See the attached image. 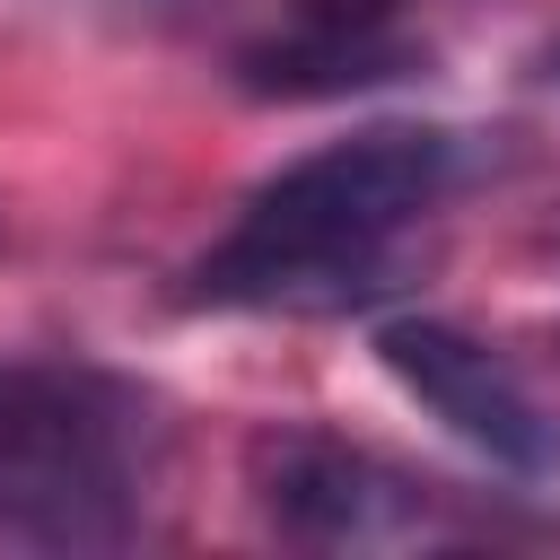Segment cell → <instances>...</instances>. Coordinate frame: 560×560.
Masks as SVG:
<instances>
[{
  "instance_id": "obj_1",
  "label": "cell",
  "mask_w": 560,
  "mask_h": 560,
  "mask_svg": "<svg viewBox=\"0 0 560 560\" xmlns=\"http://www.w3.org/2000/svg\"><path fill=\"white\" fill-rule=\"evenodd\" d=\"M464 140L429 122H368L262 175L228 236L192 262L201 306H289L324 315L385 289L402 236L455 192Z\"/></svg>"
},
{
  "instance_id": "obj_5",
  "label": "cell",
  "mask_w": 560,
  "mask_h": 560,
  "mask_svg": "<svg viewBox=\"0 0 560 560\" xmlns=\"http://www.w3.org/2000/svg\"><path fill=\"white\" fill-rule=\"evenodd\" d=\"M411 70V44H394L385 26H306L245 52V88L254 96H350V88H376Z\"/></svg>"
},
{
  "instance_id": "obj_3",
  "label": "cell",
  "mask_w": 560,
  "mask_h": 560,
  "mask_svg": "<svg viewBox=\"0 0 560 560\" xmlns=\"http://www.w3.org/2000/svg\"><path fill=\"white\" fill-rule=\"evenodd\" d=\"M245 481L254 508L306 551H446L490 534V516L446 481L324 429H262L245 446Z\"/></svg>"
},
{
  "instance_id": "obj_7",
  "label": "cell",
  "mask_w": 560,
  "mask_h": 560,
  "mask_svg": "<svg viewBox=\"0 0 560 560\" xmlns=\"http://www.w3.org/2000/svg\"><path fill=\"white\" fill-rule=\"evenodd\" d=\"M534 79H551V88H560V35H551V44L534 52Z\"/></svg>"
},
{
  "instance_id": "obj_6",
  "label": "cell",
  "mask_w": 560,
  "mask_h": 560,
  "mask_svg": "<svg viewBox=\"0 0 560 560\" xmlns=\"http://www.w3.org/2000/svg\"><path fill=\"white\" fill-rule=\"evenodd\" d=\"M298 18L306 26H385L394 0H298Z\"/></svg>"
},
{
  "instance_id": "obj_2",
  "label": "cell",
  "mask_w": 560,
  "mask_h": 560,
  "mask_svg": "<svg viewBox=\"0 0 560 560\" xmlns=\"http://www.w3.org/2000/svg\"><path fill=\"white\" fill-rule=\"evenodd\" d=\"M166 429L140 385L88 359L0 350V534L44 551H122L149 525Z\"/></svg>"
},
{
  "instance_id": "obj_4",
  "label": "cell",
  "mask_w": 560,
  "mask_h": 560,
  "mask_svg": "<svg viewBox=\"0 0 560 560\" xmlns=\"http://www.w3.org/2000/svg\"><path fill=\"white\" fill-rule=\"evenodd\" d=\"M376 368L438 420L455 429L481 464L516 472V481H551L560 472V411L472 332L438 324V315H402L376 332Z\"/></svg>"
}]
</instances>
